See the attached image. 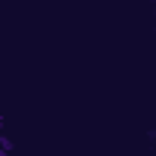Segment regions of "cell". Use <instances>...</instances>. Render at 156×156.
Here are the masks:
<instances>
[]
</instances>
